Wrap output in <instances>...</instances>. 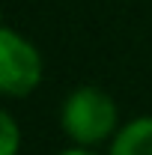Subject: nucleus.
<instances>
[{"label": "nucleus", "mask_w": 152, "mask_h": 155, "mask_svg": "<svg viewBox=\"0 0 152 155\" xmlns=\"http://www.w3.org/2000/svg\"><path fill=\"white\" fill-rule=\"evenodd\" d=\"M60 155H93V152H87V149H72V152H60Z\"/></svg>", "instance_id": "obj_5"}, {"label": "nucleus", "mask_w": 152, "mask_h": 155, "mask_svg": "<svg viewBox=\"0 0 152 155\" xmlns=\"http://www.w3.org/2000/svg\"><path fill=\"white\" fill-rule=\"evenodd\" d=\"M111 155H152V116L122 125L114 137Z\"/></svg>", "instance_id": "obj_3"}, {"label": "nucleus", "mask_w": 152, "mask_h": 155, "mask_svg": "<svg viewBox=\"0 0 152 155\" xmlns=\"http://www.w3.org/2000/svg\"><path fill=\"white\" fill-rule=\"evenodd\" d=\"M63 128L75 143H101L116 131L114 98L95 87H81L63 104Z\"/></svg>", "instance_id": "obj_1"}, {"label": "nucleus", "mask_w": 152, "mask_h": 155, "mask_svg": "<svg viewBox=\"0 0 152 155\" xmlns=\"http://www.w3.org/2000/svg\"><path fill=\"white\" fill-rule=\"evenodd\" d=\"M18 143H21V131L15 119L6 110H0V155H18Z\"/></svg>", "instance_id": "obj_4"}, {"label": "nucleus", "mask_w": 152, "mask_h": 155, "mask_svg": "<svg viewBox=\"0 0 152 155\" xmlns=\"http://www.w3.org/2000/svg\"><path fill=\"white\" fill-rule=\"evenodd\" d=\"M42 81V57L24 36L0 24V96H27Z\"/></svg>", "instance_id": "obj_2"}]
</instances>
